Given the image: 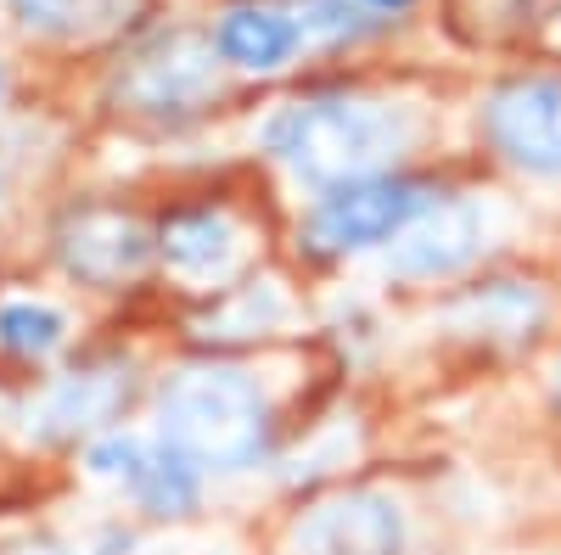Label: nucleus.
I'll use <instances>...</instances> for the list:
<instances>
[{"mask_svg":"<svg viewBox=\"0 0 561 555\" xmlns=\"http://www.w3.org/2000/svg\"><path fill=\"white\" fill-rule=\"evenodd\" d=\"M158 264L185 292H230L253 264V236H248V224L219 203L174 208L158 224Z\"/></svg>","mask_w":561,"mask_h":555,"instance_id":"7","label":"nucleus"},{"mask_svg":"<svg viewBox=\"0 0 561 555\" xmlns=\"http://www.w3.org/2000/svg\"><path fill=\"white\" fill-rule=\"evenodd\" d=\"M214 45H219V57L230 68L275 73V68H287L298 57L304 28H298V18L275 12V7H230L219 18V28H214Z\"/></svg>","mask_w":561,"mask_h":555,"instance_id":"11","label":"nucleus"},{"mask_svg":"<svg viewBox=\"0 0 561 555\" xmlns=\"http://www.w3.org/2000/svg\"><path fill=\"white\" fill-rule=\"evenodd\" d=\"M298 28L304 34H354L359 12L348 7V0H304V7H298Z\"/></svg>","mask_w":561,"mask_h":555,"instance_id":"16","label":"nucleus"},{"mask_svg":"<svg viewBox=\"0 0 561 555\" xmlns=\"http://www.w3.org/2000/svg\"><path fill=\"white\" fill-rule=\"evenodd\" d=\"M214 79V57L208 51H185V45H169V51L140 62L135 96L140 107H185L192 96H203Z\"/></svg>","mask_w":561,"mask_h":555,"instance_id":"13","label":"nucleus"},{"mask_svg":"<svg viewBox=\"0 0 561 555\" xmlns=\"http://www.w3.org/2000/svg\"><path fill=\"white\" fill-rule=\"evenodd\" d=\"M147 449H152V427L140 432V427H107L96 432L84 449H79V472L107 488V494H129V483L140 477V466H147Z\"/></svg>","mask_w":561,"mask_h":555,"instance_id":"14","label":"nucleus"},{"mask_svg":"<svg viewBox=\"0 0 561 555\" xmlns=\"http://www.w3.org/2000/svg\"><path fill=\"white\" fill-rule=\"evenodd\" d=\"M556 393H561V370H556Z\"/></svg>","mask_w":561,"mask_h":555,"instance_id":"22","label":"nucleus"},{"mask_svg":"<svg viewBox=\"0 0 561 555\" xmlns=\"http://www.w3.org/2000/svg\"><path fill=\"white\" fill-rule=\"evenodd\" d=\"M433 203H438V192H427L421 180H404V174L354 180V185H337V192L309 203L304 242L320 258H359V253L393 247L410 230V219Z\"/></svg>","mask_w":561,"mask_h":555,"instance_id":"3","label":"nucleus"},{"mask_svg":"<svg viewBox=\"0 0 561 555\" xmlns=\"http://www.w3.org/2000/svg\"><path fill=\"white\" fill-rule=\"evenodd\" d=\"M483 253V213L478 203L438 197L433 208H421L410 230L388 247V269L399 281H444V275L466 269Z\"/></svg>","mask_w":561,"mask_h":555,"instance_id":"9","label":"nucleus"},{"mask_svg":"<svg viewBox=\"0 0 561 555\" xmlns=\"http://www.w3.org/2000/svg\"><path fill=\"white\" fill-rule=\"evenodd\" d=\"M0 96H7V68H0Z\"/></svg>","mask_w":561,"mask_h":555,"instance_id":"21","label":"nucleus"},{"mask_svg":"<svg viewBox=\"0 0 561 555\" xmlns=\"http://www.w3.org/2000/svg\"><path fill=\"white\" fill-rule=\"evenodd\" d=\"M7 555H84V550H73V544H62V539H23V544H12Z\"/></svg>","mask_w":561,"mask_h":555,"instance_id":"18","label":"nucleus"},{"mask_svg":"<svg viewBox=\"0 0 561 555\" xmlns=\"http://www.w3.org/2000/svg\"><path fill=\"white\" fill-rule=\"evenodd\" d=\"M129 550H135V528L118 517V522H107L96 539H90V550H84V555H129Z\"/></svg>","mask_w":561,"mask_h":555,"instance_id":"17","label":"nucleus"},{"mask_svg":"<svg viewBox=\"0 0 561 555\" xmlns=\"http://www.w3.org/2000/svg\"><path fill=\"white\" fill-rule=\"evenodd\" d=\"M96 7L102 0H12V18L23 28H39V34H68L84 18H96Z\"/></svg>","mask_w":561,"mask_h":555,"instance_id":"15","label":"nucleus"},{"mask_svg":"<svg viewBox=\"0 0 561 555\" xmlns=\"http://www.w3.org/2000/svg\"><path fill=\"white\" fill-rule=\"evenodd\" d=\"M129 393H135V377L124 359L113 365L90 359V365L57 370V377H45V388L28 404V438L51 443V449H84L96 432L124 427Z\"/></svg>","mask_w":561,"mask_h":555,"instance_id":"5","label":"nucleus"},{"mask_svg":"<svg viewBox=\"0 0 561 555\" xmlns=\"http://www.w3.org/2000/svg\"><path fill=\"white\" fill-rule=\"evenodd\" d=\"M404 505L382 488H337L293 517L287 555H404Z\"/></svg>","mask_w":561,"mask_h":555,"instance_id":"6","label":"nucleus"},{"mask_svg":"<svg viewBox=\"0 0 561 555\" xmlns=\"http://www.w3.org/2000/svg\"><path fill=\"white\" fill-rule=\"evenodd\" d=\"M203 483H208V472L197 466V460L180 454L174 443H163L152 432L147 466H140V477L129 483L124 505H129L140 522H185L203 505Z\"/></svg>","mask_w":561,"mask_h":555,"instance_id":"10","label":"nucleus"},{"mask_svg":"<svg viewBox=\"0 0 561 555\" xmlns=\"http://www.w3.org/2000/svg\"><path fill=\"white\" fill-rule=\"evenodd\" d=\"M483 129L505 163L523 174H561V84L517 79L483 107Z\"/></svg>","mask_w":561,"mask_h":555,"instance_id":"8","label":"nucleus"},{"mask_svg":"<svg viewBox=\"0 0 561 555\" xmlns=\"http://www.w3.org/2000/svg\"><path fill=\"white\" fill-rule=\"evenodd\" d=\"M0 203H7V174H0Z\"/></svg>","mask_w":561,"mask_h":555,"instance_id":"20","label":"nucleus"},{"mask_svg":"<svg viewBox=\"0 0 561 555\" xmlns=\"http://www.w3.org/2000/svg\"><path fill=\"white\" fill-rule=\"evenodd\" d=\"M147 415L152 432L180 454H192L208 477H237L264 466L275 443V409L259 377L225 359H192L163 370L147 398Z\"/></svg>","mask_w":561,"mask_h":555,"instance_id":"1","label":"nucleus"},{"mask_svg":"<svg viewBox=\"0 0 561 555\" xmlns=\"http://www.w3.org/2000/svg\"><path fill=\"white\" fill-rule=\"evenodd\" d=\"M73 343V314L39 292H12L0 298V359L12 365H51L62 348Z\"/></svg>","mask_w":561,"mask_h":555,"instance_id":"12","label":"nucleus"},{"mask_svg":"<svg viewBox=\"0 0 561 555\" xmlns=\"http://www.w3.org/2000/svg\"><path fill=\"white\" fill-rule=\"evenodd\" d=\"M415 141V118L370 96H309L264 124V152L314 197L388 174Z\"/></svg>","mask_w":561,"mask_h":555,"instance_id":"2","label":"nucleus"},{"mask_svg":"<svg viewBox=\"0 0 561 555\" xmlns=\"http://www.w3.org/2000/svg\"><path fill=\"white\" fill-rule=\"evenodd\" d=\"M377 12H404V7H415V0H370Z\"/></svg>","mask_w":561,"mask_h":555,"instance_id":"19","label":"nucleus"},{"mask_svg":"<svg viewBox=\"0 0 561 555\" xmlns=\"http://www.w3.org/2000/svg\"><path fill=\"white\" fill-rule=\"evenodd\" d=\"M57 269L84 292H129L158 264V230L124 208H73L51 236Z\"/></svg>","mask_w":561,"mask_h":555,"instance_id":"4","label":"nucleus"}]
</instances>
